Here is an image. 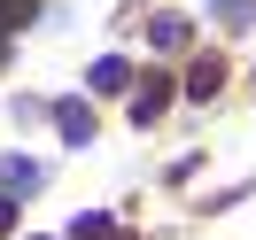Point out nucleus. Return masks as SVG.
I'll list each match as a JSON object with an SVG mask.
<instances>
[{
    "label": "nucleus",
    "instance_id": "20e7f679",
    "mask_svg": "<svg viewBox=\"0 0 256 240\" xmlns=\"http://www.w3.org/2000/svg\"><path fill=\"white\" fill-rule=\"evenodd\" d=\"M70 240H132V233H124L116 217H78V225H70Z\"/></svg>",
    "mask_w": 256,
    "mask_h": 240
},
{
    "label": "nucleus",
    "instance_id": "0eeeda50",
    "mask_svg": "<svg viewBox=\"0 0 256 240\" xmlns=\"http://www.w3.org/2000/svg\"><path fill=\"white\" fill-rule=\"evenodd\" d=\"M8 225H16V194H0V233H8Z\"/></svg>",
    "mask_w": 256,
    "mask_h": 240
},
{
    "label": "nucleus",
    "instance_id": "f257e3e1",
    "mask_svg": "<svg viewBox=\"0 0 256 240\" xmlns=\"http://www.w3.org/2000/svg\"><path fill=\"white\" fill-rule=\"evenodd\" d=\"M54 132H62L70 147H86V140H94V116H86V101H62V109H54Z\"/></svg>",
    "mask_w": 256,
    "mask_h": 240
},
{
    "label": "nucleus",
    "instance_id": "7ed1b4c3",
    "mask_svg": "<svg viewBox=\"0 0 256 240\" xmlns=\"http://www.w3.org/2000/svg\"><path fill=\"white\" fill-rule=\"evenodd\" d=\"M124 85H132V62H116V54L94 62V93H124Z\"/></svg>",
    "mask_w": 256,
    "mask_h": 240
},
{
    "label": "nucleus",
    "instance_id": "f03ea898",
    "mask_svg": "<svg viewBox=\"0 0 256 240\" xmlns=\"http://www.w3.org/2000/svg\"><path fill=\"white\" fill-rule=\"evenodd\" d=\"M163 101H171V78H148V85H140V101H132V124H156Z\"/></svg>",
    "mask_w": 256,
    "mask_h": 240
},
{
    "label": "nucleus",
    "instance_id": "423d86ee",
    "mask_svg": "<svg viewBox=\"0 0 256 240\" xmlns=\"http://www.w3.org/2000/svg\"><path fill=\"white\" fill-rule=\"evenodd\" d=\"M0 178H8V186H16V194H24V186H32V178H39V171H32V163H24V155H0Z\"/></svg>",
    "mask_w": 256,
    "mask_h": 240
},
{
    "label": "nucleus",
    "instance_id": "39448f33",
    "mask_svg": "<svg viewBox=\"0 0 256 240\" xmlns=\"http://www.w3.org/2000/svg\"><path fill=\"white\" fill-rule=\"evenodd\" d=\"M218 85H225V70H218V62H202V70H194V78H186V93H194V101H210V93H218Z\"/></svg>",
    "mask_w": 256,
    "mask_h": 240
}]
</instances>
